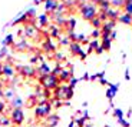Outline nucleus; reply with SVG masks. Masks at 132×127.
Instances as JSON below:
<instances>
[{"label":"nucleus","instance_id":"38","mask_svg":"<svg viewBox=\"0 0 132 127\" xmlns=\"http://www.w3.org/2000/svg\"><path fill=\"white\" fill-rule=\"evenodd\" d=\"M98 17L101 19V22H102V23L108 20V17H106V13H105V12H98Z\"/></svg>","mask_w":132,"mask_h":127},{"label":"nucleus","instance_id":"32","mask_svg":"<svg viewBox=\"0 0 132 127\" xmlns=\"http://www.w3.org/2000/svg\"><path fill=\"white\" fill-rule=\"evenodd\" d=\"M86 120H88V119L86 117H78V119H75V123H76V126L78 127H85V124H86Z\"/></svg>","mask_w":132,"mask_h":127},{"label":"nucleus","instance_id":"8","mask_svg":"<svg viewBox=\"0 0 132 127\" xmlns=\"http://www.w3.org/2000/svg\"><path fill=\"white\" fill-rule=\"evenodd\" d=\"M16 73H19L23 77H33V76L36 74V69L32 67V66H17Z\"/></svg>","mask_w":132,"mask_h":127},{"label":"nucleus","instance_id":"24","mask_svg":"<svg viewBox=\"0 0 132 127\" xmlns=\"http://www.w3.org/2000/svg\"><path fill=\"white\" fill-rule=\"evenodd\" d=\"M59 30H60L59 26H50L49 27V37H60Z\"/></svg>","mask_w":132,"mask_h":127},{"label":"nucleus","instance_id":"46","mask_svg":"<svg viewBox=\"0 0 132 127\" xmlns=\"http://www.w3.org/2000/svg\"><path fill=\"white\" fill-rule=\"evenodd\" d=\"M96 77H98V79H102V77H105V72H101V73H98V74H96Z\"/></svg>","mask_w":132,"mask_h":127},{"label":"nucleus","instance_id":"49","mask_svg":"<svg viewBox=\"0 0 132 127\" xmlns=\"http://www.w3.org/2000/svg\"><path fill=\"white\" fill-rule=\"evenodd\" d=\"M131 114H132V110H131V109H129V110L126 111V117L129 119V117H131Z\"/></svg>","mask_w":132,"mask_h":127},{"label":"nucleus","instance_id":"28","mask_svg":"<svg viewBox=\"0 0 132 127\" xmlns=\"http://www.w3.org/2000/svg\"><path fill=\"white\" fill-rule=\"evenodd\" d=\"M90 24H92V26H93V29H101V27H102V24H103V23L101 22V19H99L98 16H96V17H93V19L90 20Z\"/></svg>","mask_w":132,"mask_h":127},{"label":"nucleus","instance_id":"20","mask_svg":"<svg viewBox=\"0 0 132 127\" xmlns=\"http://www.w3.org/2000/svg\"><path fill=\"white\" fill-rule=\"evenodd\" d=\"M12 126H13V123H12L9 116H6V114L0 116V127H12Z\"/></svg>","mask_w":132,"mask_h":127},{"label":"nucleus","instance_id":"36","mask_svg":"<svg viewBox=\"0 0 132 127\" xmlns=\"http://www.w3.org/2000/svg\"><path fill=\"white\" fill-rule=\"evenodd\" d=\"M68 83H69V84H68V86H69V87H72V89H73V87H75L76 84H78V83H79V79H76L75 76H73V77L70 79V80H69V82H68Z\"/></svg>","mask_w":132,"mask_h":127},{"label":"nucleus","instance_id":"55","mask_svg":"<svg viewBox=\"0 0 132 127\" xmlns=\"http://www.w3.org/2000/svg\"><path fill=\"white\" fill-rule=\"evenodd\" d=\"M30 127H40V126H30Z\"/></svg>","mask_w":132,"mask_h":127},{"label":"nucleus","instance_id":"7","mask_svg":"<svg viewBox=\"0 0 132 127\" xmlns=\"http://www.w3.org/2000/svg\"><path fill=\"white\" fill-rule=\"evenodd\" d=\"M69 50H70V53H72L73 56H78V57H79V59H82V60L86 57V53L83 52L82 44H79V43L70 42V44H69Z\"/></svg>","mask_w":132,"mask_h":127},{"label":"nucleus","instance_id":"18","mask_svg":"<svg viewBox=\"0 0 132 127\" xmlns=\"http://www.w3.org/2000/svg\"><path fill=\"white\" fill-rule=\"evenodd\" d=\"M37 22H39V26L40 27H46V26H49L50 17L47 16V13H42V14L37 16Z\"/></svg>","mask_w":132,"mask_h":127},{"label":"nucleus","instance_id":"50","mask_svg":"<svg viewBox=\"0 0 132 127\" xmlns=\"http://www.w3.org/2000/svg\"><path fill=\"white\" fill-rule=\"evenodd\" d=\"M75 126H76L75 120H72V121H70V123H69V127H75Z\"/></svg>","mask_w":132,"mask_h":127},{"label":"nucleus","instance_id":"17","mask_svg":"<svg viewBox=\"0 0 132 127\" xmlns=\"http://www.w3.org/2000/svg\"><path fill=\"white\" fill-rule=\"evenodd\" d=\"M106 13V17H108V20H118L119 17V9H113V7H111V9H108L105 12Z\"/></svg>","mask_w":132,"mask_h":127},{"label":"nucleus","instance_id":"21","mask_svg":"<svg viewBox=\"0 0 132 127\" xmlns=\"http://www.w3.org/2000/svg\"><path fill=\"white\" fill-rule=\"evenodd\" d=\"M101 47L103 49V52H109L112 47V40L111 39H101Z\"/></svg>","mask_w":132,"mask_h":127},{"label":"nucleus","instance_id":"23","mask_svg":"<svg viewBox=\"0 0 132 127\" xmlns=\"http://www.w3.org/2000/svg\"><path fill=\"white\" fill-rule=\"evenodd\" d=\"M24 33H26V37H35L37 32H36V27L26 24V26H24Z\"/></svg>","mask_w":132,"mask_h":127},{"label":"nucleus","instance_id":"6","mask_svg":"<svg viewBox=\"0 0 132 127\" xmlns=\"http://www.w3.org/2000/svg\"><path fill=\"white\" fill-rule=\"evenodd\" d=\"M16 76V67L12 63H2V77H4L6 80H12Z\"/></svg>","mask_w":132,"mask_h":127},{"label":"nucleus","instance_id":"5","mask_svg":"<svg viewBox=\"0 0 132 127\" xmlns=\"http://www.w3.org/2000/svg\"><path fill=\"white\" fill-rule=\"evenodd\" d=\"M9 117H10V120H12V123H13V126L20 127L22 124L24 123V119H26V116H24L23 109H10Z\"/></svg>","mask_w":132,"mask_h":127},{"label":"nucleus","instance_id":"14","mask_svg":"<svg viewBox=\"0 0 132 127\" xmlns=\"http://www.w3.org/2000/svg\"><path fill=\"white\" fill-rule=\"evenodd\" d=\"M57 3L59 2H55V0H45L43 2V4H45V13H53L55 12V9H56Z\"/></svg>","mask_w":132,"mask_h":127},{"label":"nucleus","instance_id":"22","mask_svg":"<svg viewBox=\"0 0 132 127\" xmlns=\"http://www.w3.org/2000/svg\"><path fill=\"white\" fill-rule=\"evenodd\" d=\"M2 44L6 46V47H10V46L14 44V36L13 34H7L3 40H2Z\"/></svg>","mask_w":132,"mask_h":127},{"label":"nucleus","instance_id":"59","mask_svg":"<svg viewBox=\"0 0 132 127\" xmlns=\"http://www.w3.org/2000/svg\"><path fill=\"white\" fill-rule=\"evenodd\" d=\"M16 127H17V126H16Z\"/></svg>","mask_w":132,"mask_h":127},{"label":"nucleus","instance_id":"39","mask_svg":"<svg viewBox=\"0 0 132 127\" xmlns=\"http://www.w3.org/2000/svg\"><path fill=\"white\" fill-rule=\"evenodd\" d=\"M108 87H111L112 90H115L116 93L119 91V84H113V83H109V86H108Z\"/></svg>","mask_w":132,"mask_h":127},{"label":"nucleus","instance_id":"3","mask_svg":"<svg viewBox=\"0 0 132 127\" xmlns=\"http://www.w3.org/2000/svg\"><path fill=\"white\" fill-rule=\"evenodd\" d=\"M52 101H42L35 106V116L36 119H46L49 114H52Z\"/></svg>","mask_w":132,"mask_h":127},{"label":"nucleus","instance_id":"47","mask_svg":"<svg viewBox=\"0 0 132 127\" xmlns=\"http://www.w3.org/2000/svg\"><path fill=\"white\" fill-rule=\"evenodd\" d=\"M90 3H93V4H96V6H98L99 3H101V2H102V0H89Z\"/></svg>","mask_w":132,"mask_h":127},{"label":"nucleus","instance_id":"26","mask_svg":"<svg viewBox=\"0 0 132 127\" xmlns=\"http://www.w3.org/2000/svg\"><path fill=\"white\" fill-rule=\"evenodd\" d=\"M98 9H99V12H106L108 9H111V3H109V0H102V2L98 4Z\"/></svg>","mask_w":132,"mask_h":127},{"label":"nucleus","instance_id":"29","mask_svg":"<svg viewBox=\"0 0 132 127\" xmlns=\"http://www.w3.org/2000/svg\"><path fill=\"white\" fill-rule=\"evenodd\" d=\"M105 96H106V99H108L109 101H112L113 99H115V96H116V91L112 90L111 87H108V89H106V94Z\"/></svg>","mask_w":132,"mask_h":127},{"label":"nucleus","instance_id":"33","mask_svg":"<svg viewBox=\"0 0 132 127\" xmlns=\"http://www.w3.org/2000/svg\"><path fill=\"white\" fill-rule=\"evenodd\" d=\"M7 56H9V47L3 46V47H2V50H0V60H2V59H6Z\"/></svg>","mask_w":132,"mask_h":127},{"label":"nucleus","instance_id":"35","mask_svg":"<svg viewBox=\"0 0 132 127\" xmlns=\"http://www.w3.org/2000/svg\"><path fill=\"white\" fill-rule=\"evenodd\" d=\"M59 43H60V46H69L70 40H69V37H59Z\"/></svg>","mask_w":132,"mask_h":127},{"label":"nucleus","instance_id":"42","mask_svg":"<svg viewBox=\"0 0 132 127\" xmlns=\"http://www.w3.org/2000/svg\"><path fill=\"white\" fill-rule=\"evenodd\" d=\"M125 80L129 82L131 80V76H129V69H125Z\"/></svg>","mask_w":132,"mask_h":127},{"label":"nucleus","instance_id":"40","mask_svg":"<svg viewBox=\"0 0 132 127\" xmlns=\"http://www.w3.org/2000/svg\"><path fill=\"white\" fill-rule=\"evenodd\" d=\"M99 83H101V84H102V86H109V82H108V80H106L105 77L99 79Z\"/></svg>","mask_w":132,"mask_h":127},{"label":"nucleus","instance_id":"58","mask_svg":"<svg viewBox=\"0 0 132 127\" xmlns=\"http://www.w3.org/2000/svg\"><path fill=\"white\" fill-rule=\"evenodd\" d=\"M75 127H78V126H75Z\"/></svg>","mask_w":132,"mask_h":127},{"label":"nucleus","instance_id":"41","mask_svg":"<svg viewBox=\"0 0 132 127\" xmlns=\"http://www.w3.org/2000/svg\"><path fill=\"white\" fill-rule=\"evenodd\" d=\"M109 39H111V40H115V39H116V30H112V32H111V34H109Z\"/></svg>","mask_w":132,"mask_h":127},{"label":"nucleus","instance_id":"15","mask_svg":"<svg viewBox=\"0 0 132 127\" xmlns=\"http://www.w3.org/2000/svg\"><path fill=\"white\" fill-rule=\"evenodd\" d=\"M116 22L122 23V24H126V26H132V14H128V13H121Z\"/></svg>","mask_w":132,"mask_h":127},{"label":"nucleus","instance_id":"25","mask_svg":"<svg viewBox=\"0 0 132 127\" xmlns=\"http://www.w3.org/2000/svg\"><path fill=\"white\" fill-rule=\"evenodd\" d=\"M126 0H109V3H111V7L113 9H122L123 4H125Z\"/></svg>","mask_w":132,"mask_h":127},{"label":"nucleus","instance_id":"54","mask_svg":"<svg viewBox=\"0 0 132 127\" xmlns=\"http://www.w3.org/2000/svg\"><path fill=\"white\" fill-rule=\"evenodd\" d=\"M55 2H63V0H55Z\"/></svg>","mask_w":132,"mask_h":127},{"label":"nucleus","instance_id":"19","mask_svg":"<svg viewBox=\"0 0 132 127\" xmlns=\"http://www.w3.org/2000/svg\"><path fill=\"white\" fill-rule=\"evenodd\" d=\"M16 96V90H14V87H6L4 89V93H3V99L6 101H10L12 99Z\"/></svg>","mask_w":132,"mask_h":127},{"label":"nucleus","instance_id":"12","mask_svg":"<svg viewBox=\"0 0 132 127\" xmlns=\"http://www.w3.org/2000/svg\"><path fill=\"white\" fill-rule=\"evenodd\" d=\"M23 106H24V100L17 94L9 101V107L10 109H23Z\"/></svg>","mask_w":132,"mask_h":127},{"label":"nucleus","instance_id":"2","mask_svg":"<svg viewBox=\"0 0 132 127\" xmlns=\"http://www.w3.org/2000/svg\"><path fill=\"white\" fill-rule=\"evenodd\" d=\"M39 83L42 84L43 90H49V91H53L57 87V86L60 84L57 76H55L53 73L43 76V77H39Z\"/></svg>","mask_w":132,"mask_h":127},{"label":"nucleus","instance_id":"1","mask_svg":"<svg viewBox=\"0 0 132 127\" xmlns=\"http://www.w3.org/2000/svg\"><path fill=\"white\" fill-rule=\"evenodd\" d=\"M78 4H79V13H80V16H82V19L90 22L93 17L98 16L99 9H98L96 4L90 3V2H88V3H80V2H79Z\"/></svg>","mask_w":132,"mask_h":127},{"label":"nucleus","instance_id":"30","mask_svg":"<svg viewBox=\"0 0 132 127\" xmlns=\"http://www.w3.org/2000/svg\"><path fill=\"white\" fill-rule=\"evenodd\" d=\"M123 110L122 109H119V107H113V117L116 119H123Z\"/></svg>","mask_w":132,"mask_h":127},{"label":"nucleus","instance_id":"52","mask_svg":"<svg viewBox=\"0 0 132 127\" xmlns=\"http://www.w3.org/2000/svg\"><path fill=\"white\" fill-rule=\"evenodd\" d=\"M0 77H2V63H0Z\"/></svg>","mask_w":132,"mask_h":127},{"label":"nucleus","instance_id":"9","mask_svg":"<svg viewBox=\"0 0 132 127\" xmlns=\"http://www.w3.org/2000/svg\"><path fill=\"white\" fill-rule=\"evenodd\" d=\"M50 73H52V67H50L46 62H42L36 69V74L39 76V77H43V76L50 74Z\"/></svg>","mask_w":132,"mask_h":127},{"label":"nucleus","instance_id":"34","mask_svg":"<svg viewBox=\"0 0 132 127\" xmlns=\"http://www.w3.org/2000/svg\"><path fill=\"white\" fill-rule=\"evenodd\" d=\"M90 37L92 39H99L101 37V29H93L92 33H90Z\"/></svg>","mask_w":132,"mask_h":127},{"label":"nucleus","instance_id":"48","mask_svg":"<svg viewBox=\"0 0 132 127\" xmlns=\"http://www.w3.org/2000/svg\"><path fill=\"white\" fill-rule=\"evenodd\" d=\"M89 77H90V76L88 74V73H85V74H83V77H82V79H83V80H89Z\"/></svg>","mask_w":132,"mask_h":127},{"label":"nucleus","instance_id":"13","mask_svg":"<svg viewBox=\"0 0 132 127\" xmlns=\"http://www.w3.org/2000/svg\"><path fill=\"white\" fill-rule=\"evenodd\" d=\"M42 47H43V50H45L46 53H55L56 52V46L52 43V39H50V37H46V40L43 42Z\"/></svg>","mask_w":132,"mask_h":127},{"label":"nucleus","instance_id":"53","mask_svg":"<svg viewBox=\"0 0 132 127\" xmlns=\"http://www.w3.org/2000/svg\"><path fill=\"white\" fill-rule=\"evenodd\" d=\"M85 127H93L92 124H85Z\"/></svg>","mask_w":132,"mask_h":127},{"label":"nucleus","instance_id":"43","mask_svg":"<svg viewBox=\"0 0 132 127\" xmlns=\"http://www.w3.org/2000/svg\"><path fill=\"white\" fill-rule=\"evenodd\" d=\"M95 53H96V54H102V53H103V49H102V47H101V46H99L98 49L95 50Z\"/></svg>","mask_w":132,"mask_h":127},{"label":"nucleus","instance_id":"10","mask_svg":"<svg viewBox=\"0 0 132 127\" xmlns=\"http://www.w3.org/2000/svg\"><path fill=\"white\" fill-rule=\"evenodd\" d=\"M59 121H60V116H59V114L52 113V114H49V116L45 119V126H46V127H56L57 124H59Z\"/></svg>","mask_w":132,"mask_h":127},{"label":"nucleus","instance_id":"31","mask_svg":"<svg viewBox=\"0 0 132 127\" xmlns=\"http://www.w3.org/2000/svg\"><path fill=\"white\" fill-rule=\"evenodd\" d=\"M123 13H128V14H132V2H125L123 4Z\"/></svg>","mask_w":132,"mask_h":127},{"label":"nucleus","instance_id":"37","mask_svg":"<svg viewBox=\"0 0 132 127\" xmlns=\"http://www.w3.org/2000/svg\"><path fill=\"white\" fill-rule=\"evenodd\" d=\"M116 120H118V124H121L122 127H129V126H131L129 121L125 120V117H123V119H116Z\"/></svg>","mask_w":132,"mask_h":127},{"label":"nucleus","instance_id":"11","mask_svg":"<svg viewBox=\"0 0 132 127\" xmlns=\"http://www.w3.org/2000/svg\"><path fill=\"white\" fill-rule=\"evenodd\" d=\"M72 77H73V70H70V69H62L59 76H57L60 83H68Z\"/></svg>","mask_w":132,"mask_h":127},{"label":"nucleus","instance_id":"16","mask_svg":"<svg viewBox=\"0 0 132 127\" xmlns=\"http://www.w3.org/2000/svg\"><path fill=\"white\" fill-rule=\"evenodd\" d=\"M13 47L17 50V52H26V50H29V44H27V42L24 39H22L17 43H14Z\"/></svg>","mask_w":132,"mask_h":127},{"label":"nucleus","instance_id":"44","mask_svg":"<svg viewBox=\"0 0 132 127\" xmlns=\"http://www.w3.org/2000/svg\"><path fill=\"white\" fill-rule=\"evenodd\" d=\"M3 93H4V87H3V84L0 83V99L3 97Z\"/></svg>","mask_w":132,"mask_h":127},{"label":"nucleus","instance_id":"56","mask_svg":"<svg viewBox=\"0 0 132 127\" xmlns=\"http://www.w3.org/2000/svg\"><path fill=\"white\" fill-rule=\"evenodd\" d=\"M126 2H132V0H126Z\"/></svg>","mask_w":132,"mask_h":127},{"label":"nucleus","instance_id":"51","mask_svg":"<svg viewBox=\"0 0 132 127\" xmlns=\"http://www.w3.org/2000/svg\"><path fill=\"white\" fill-rule=\"evenodd\" d=\"M56 59H57V60H59V59L62 60V59H63V56H62V54H59V53H57V54H56Z\"/></svg>","mask_w":132,"mask_h":127},{"label":"nucleus","instance_id":"4","mask_svg":"<svg viewBox=\"0 0 132 127\" xmlns=\"http://www.w3.org/2000/svg\"><path fill=\"white\" fill-rule=\"evenodd\" d=\"M53 93H55V99L57 100H70L73 97V89L68 84H59L53 90Z\"/></svg>","mask_w":132,"mask_h":127},{"label":"nucleus","instance_id":"57","mask_svg":"<svg viewBox=\"0 0 132 127\" xmlns=\"http://www.w3.org/2000/svg\"><path fill=\"white\" fill-rule=\"evenodd\" d=\"M105 127H111V126H105Z\"/></svg>","mask_w":132,"mask_h":127},{"label":"nucleus","instance_id":"45","mask_svg":"<svg viewBox=\"0 0 132 127\" xmlns=\"http://www.w3.org/2000/svg\"><path fill=\"white\" fill-rule=\"evenodd\" d=\"M4 109H6V104L0 101V113H3V111H4Z\"/></svg>","mask_w":132,"mask_h":127},{"label":"nucleus","instance_id":"27","mask_svg":"<svg viewBox=\"0 0 132 127\" xmlns=\"http://www.w3.org/2000/svg\"><path fill=\"white\" fill-rule=\"evenodd\" d=\"M99 46H101V42H99L98 39H92V40L89 42V50H88V52H89V53H90V52H95Z\"/></svg>","mask_w":132,"mask_h":127}]
</instances>
